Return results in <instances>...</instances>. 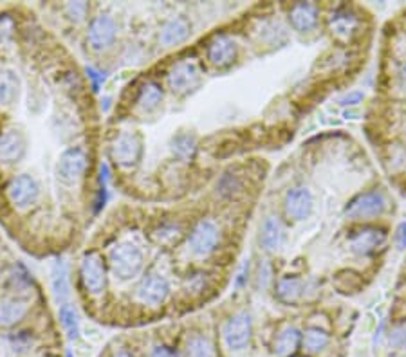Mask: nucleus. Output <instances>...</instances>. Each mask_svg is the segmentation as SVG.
Segmentation results:
<instances>
[{"label":"nucleus","instance_id":"b1692460","mask_svg":"<svg viewBox=\"0 0 406 357\" xmlns=\"http://www.w3.org/2000/svg\"><path fill=\"white\" fill-rule=\"evenodd\" d=\"M163 101V89H161L159 83L156 82H147L141 87L140 96H137V105H140L141 111L152 112Z\"/></svg>","mask_w":406,"mask_h":357},{"label":"nucleus","instance_id":"9d476101","mask_svg":"<svg viewBox=\"0 0 406 357\" xmlns=\"http://www.w3.org/2000/svg\"><path fill=\"white\" fill-rule=\"evenodd\" d=\"M116 35H118V25H116L114 18L109 15H99L90 22L87 40L94 51H103L114 44Z\"/></svg>","mask_w":406,"mask_h":357},{"label":"nucleus","instance_id":"412c9836","mask_svg":"<svg viewBox=\"0 0 406 357\" xmlns=\"http://www.w3.org/2000/svg\"><path fill=\"white\" fill-rule=\"evenodd\" d=\"M283 238V226L282 222L276 217H267L262 224V230H260V244L266 251H276L282 244Z\"/></svg>","mask_w":406,"mask_h":357},{"label":"nucleus","instance_id":"bb28decb","mask_svg":"<svg viewBox=\"0 0 406 357\" xmlns=\"http://www.w3.org/2000/svg\"><path fill=\"white\" fill-rule=\"evenodd\" d=\"M60 321H62L63 329H66L69 339H78L80 336V320L78 312L70 303L60 305Z\"/></svg>","mask_w":406,"mask_h":357},{"label":"nucleus","instance_id":"0eeeda50","mask_svg":"<svg viewBox=\"0 0 406 357\" xmlns=\"http://www.w3.org/2000/svg\"><path fill=\"white\" fill-rule=\"evenodd\" d=\"M87 165H89V157L82 148H69L60 156V161H58V179L66 182V184H74V182L82 179Z\"/></svg>","mask_w":406,"mask_h":357},{"label":"nucleus","instance_id":"7c9ffc66","mask_svg":"<svg viewBox=\"0 0 406 357\" xmlns=\"http://www.w3.org/2000/svg\"><path fill=\"white\" fill-rule=\"evenodd\" d=\"M217 188L221 195H224V197H231L233 193H237L238 189L242 188V182L238 181L237 175L226 173V175L221 179V182H219Z\"/></svg>","mask_w":406,"mask_h":357},{"label":"nucleus","instance_id":"72a5a7b5","mask_svg":"<svg viewBox=\"0 0 406 357\" xmlns=\"http://www.w3.org/2000/svg\"><path fill=\"white\" fill-rule=\"evenodd\" d=\"M388 339L390 345H394L395 349H406V325H401V327L392 330Z\"/></svg>","mask_w":406,"mask_h":357},{"label":"nucleus","instance_id":"2eb2a0df","mask_svg":"<svg viewBox=\"0 0 406 357\" xmlns=\"http://www.w3.org/2000/svg\"><path fill=\"white\" fill-rule=\"evenodd\" d=\"M361 20L356 13H352L350 9H338L336 13H333V17L328 20V27H331V33L334 35V38L340 42H349L352 40L354 35L359 31Z\"/></svg>","mask_w":406,"mask_h":357},{"label":"nucleus","instance_id":"aec40b11","mask_svg":"<svg viewBox=\"0 0 406 357\" xmlns=\"http://www.w3.org/2000/svg\"><path fill=\"white\" fill-rule=\"evenodd\" d=\"M304 294V282L298 276H283L276 284V298L282 303L293 305Z\"/></svg>","mask_w":406,"mask_h":357},{"label":"nucleus","instance_id":"dca6fc26","mask_svg":"<svg viewBox=\"0 0 406 357\" xmlns=\"http://www.w3.org/2000/svg\"><path fill=\"white\" fill-rule=\"evenodd\" d=\"M312 193L309 192L305 186H298V188L289 189L285 195V213L291 217L293 220H304L311 215L312 211Z\"/></svg>","mask_w":406,"mask_h":357},{"label":"nucleus","instance_id":"9b49d317","mask_svg":"<svg viewBox=\"0 0 406 357\" xmlns=\"http://www.w3.org/2000/svg\"><path fill=\"white\" fill-rule=\"evenodd\" d=\"M25 150L27 141L20 130L9 128L0 134V165H15L25 156Z\"/></svg>","mask_w":406,"mask_h":357},{"label":"nucleus","instance_id":"7ed1b4c3","mask_svg":"<svg viewBox=\"0 0 406 357\" xmlns=\"http://www.w3.org/2000/svg\"><path fill=\"white\" fill-rule=\"evenodd\" d=\"M141 154H143V143H141V137L134 132L119 134L111 146L112 159L121 168H132V166L137 165Z\"/></svg>","mask_w":406,"mask_h":357},{"label":"nucleus","instance_id":"cd10ccee","mask_svg":"<svg viewBox=\"0 0 406 357\" xmlns=\"http://www.w3.org/2000/svg\"><path fill=\"white\" fill-rule=\"evenodd\" d=\"M328 345V334L318 327H311L304 334V346L309 352H321Z\"/></svg>","mask_w":406,"mask_h":357},{"label":"nucleus","instance_id":"c9c22d12","mask_svg":"<svg viewBox=\"0 0 406 357\" xmlns=\"http://www.w3.org/2000/svg\"><path fill=\"white\" fill-rule=\"evenodd\" d=\"M363 92H359V91H352V92H349V94H345L343 98L340 99V103L341 105H345V107H352V105H357V103H361L363 101Z\"/></svg>","mask_w":406,"mask_h":357},{"label":"nucleus","instance_id":"f704fd0d","mask_svg":"<svg viewBox=\"0 0 406 357\" xmlns=\"http://www.w3.org/2000/svg\"><path fill=\"white\" fill-rule=\"evenodd\" d=\"M87 76H89V80L92 82V91H99V85L105 82V74L92 69V67H87Z\"/></svg>","mask_w":406,"mask_h":357},{"label":"nucleus","instance_id":"c85d7f7f","mask_svg":"<svg viewBox=\"0 0 406 357\" xmlns=\"http://www.w3.org/2000/svg\"><path fill=\"white\" fill-rule=\"evenodd\" d=\"M186 357H214V345L204 336L190 337L186 345Z\"/></svg>","mask_w":406,"mask_h":357},{"label":"nucleus","instance_id":"6ab92c4d","mask_svg":"<svg viewBox=\"0 0 406 357\" xmlns=\"http://www.w3.org/2000/svg\"><path fill=\"white\" fill-rule=\"evenodd\" d=\"M20 94V78L11 69L0 70V107H11Z\"/></svg>","mask_w":406,"mask_h":357},{"label":"nucleus","instance_id":"423d86ee","mask_svg":"<svg viewBox=\"0 0 406 357\" xmlns=\"http://www.w3.org/2000/svg\"><path fill=\"white\" fill-rule=\"evenodd\" d=\"M253 334V320L250 312H237L224 327V341L231 350H242L250 345Z\"/></svg>","mask_w":406,"mask_h":357},{"label":"nucleus","instance_id":"a211bd4d","mask_svg":"<svg viewBox=\"0 0 406 357\" xmlns=\"http://www.w3.org/2000/svg\"><path fill=\"white\" fill-rule=\"evenodd\" d=\"M190 33H192V25H190V22L186 20L185 17H176L170 22H166L164 27L161 29L159 40L163 46L173 47L183 44V42L190 37Z\"/></svg>","mask_w":406,"mask_h":357},{"label":"nucleus","instance_id":"f257e3e1","mask_svg":"<svg viewBox=\"0 0 406 357\" xmlns=\"http://www.w3.org/2000/svg\"><path fill=\"white\" fill-rule=\"evenodd\" d=\"M109 263L111 269L119 280H132L140 275L143 269V253L135 244H119L109 255Z\"/></svg>","mask_w":406,"mask_h":357},{"label":"nucleus","instance_id":"ea45409f","mask_svg":"<svg viewBox=\"0 0 406 357\" xmlns=\"http://www.w3.org/2000/svg\"><path fill=\"white\" fill-rule=\"evenodd\" d=\"M398 82H399V87H401L402 91H406V62L402 63L401 67H399V73H398Z\"/></svg>","mask_w":406,"mask_h":357},{"label":"nucleus","instance_id":"4468645a","mask_svg":"<svg viewBox=\"0 0 406 357\" xmlns=\"http://www.w3.org/2000/svg\"><path fill=\"white\" fill-rule=\"evenodd\" d=\"M170 294V285L161 275H148L137 287V300L147 305H161Z\"/></svg>","mask_w":406,"mask_h":357},{"label":"nucleus","instance_id":"1a4fd4ad","mask_svg":"<svg viewBox=\"0 0 406 357\" xmlns=\"http://www.w3.org/2000/svg\"><path fill=\"white\" fill-rule=\"evenodd\" d=\"M8 197L13 204L25 210L29 206H33L35 202L40 197V188H38V182L35 181L31 175H17L15 179H11L8 184Z\"/></svg>","mask_w":406,"mask_h":357},{"label":"nucleus","instance_id":"473e14b6","mask_svg":"<svg viewBox=\"0 0 406 357\" xmlns=\"http://www.w3.org/2000/svg\"><path fill=\"white\" fill-rule=\"evenodd\" d=\"M67 15H69L73 20L80 22L83 20V18L87 17V11H89V6L85 4V2H70V4H67L66 8Z\"/></svg>","mask_w":406,"mask_h":357},{"label":"nucleus","instance_id":"c756f323","mask_svg":"<svg viewBox=\"0 0 406 357\" xmlns=\"http://www.w3.org/2000/svg\"><path fill=\"white\" fill-rule=\"evenodd\" d=\"M336 287L341 292H356L361 287V278L357 273L350 271V278H347V271L338 273L336 276Z\"/></svg>","mask_w":406,"mask_h":357},{"label":"nucleus","instance_id":"4be33fe9","mask_svg":"<svg viewBox=\"0 0 406 357\" xmlns=\"http://www.w3.org/2000/svg\"><path fill=\"white\" fill-rule=\"evenodd\" d=\"M53 294L60 305H63L69 298V273H67V265L63 260H56L53 267Z\"/></svg>","mask_w":406,"mask_h":357},{"label":"nucleus","instance_id":"ddd939ff","mask_svg":"<svg viewBox=\"0 0 406 357\" xmlns=\"http://www.w3.org/2000/svg\"><path fill=\"white\" fill-rule=\"evenodd\" d=\"M237 44H235L233 38L226 37V35H217L214 40L208 44V60L211 65L219 67V69H224V67H230L231 63L237 60Z\"/></svg>","mask_w":406,"mask_h":357},{"label":"nucleus","instance_id":"2f4dec72","mask_svg":"<svg viewBox=\"0 0 406 357\" xmlns=\"http://www.w3.org/2000/svg\"><path fill=\"white\" fill-rule=\"evenodd\" d=\"M156 240L159 244H166V238H170V242H177V238L180 237V227L179 226H164L159 231L154 233Z\"/></svg>","mask_w":406,"mask_h":357},{"label":"nucleus","instance_id":"a878e982","mask_svg":"<svg viewBox=\"0 0 406 357\" xmlns=\"http://www.w3.org/2000/svg\"><path fill=\"white\" fill-rule=\"evenodd\" d=\"M172 152L180 161H190L197 154V139L192 134H179L172 141Z\"/></svg>","mask_w":406,"mask_h":357},{"label":"nucleus","instance_id":"f8f14e48","mask_svg":"<svg viewBox=\"0 0 406 357\" xmlns=\"http://www.w3.org/2000/svg\"><path fill=\"white\" fill-rule=\"evenodd\" d=\"M386 233L379 227H361L354 231L349 238L350 249L361 256H369L385 244Z\"/></svg>","mask_w":406,"mask_h":357},{"label":"nucleus","instance_id":"58836bf2","mask_svg":"<svg viewBox=\"0 0 406 357\" xmlns=\"http://www.w3.org/2000/svg\"><path fill=\"white\" fill-rule=\"evenodd\" d=\"M150 357H179V356H177V352H173L172 349H168V346H156Z\"/></svg>","mask_w":406,"mask_h":357},{"label":"nucleus","instance_id":"5701e85b","mask_svg":"<svg viewBox=\"0 0 406 357\" xmlns=\"http://www.w3.org/2000/svg\"><path fill=\"white\" fill-rule=\"evenodd\" d=\"M300 341H302V334L296 327H285L282 332L278 334L275 341V352L280 357H289L296 352Z\"/></svg>","mask_w":406,"mask_h":357},{"label":"nucleus","instance_id":"4c0bfd02","mask_svg":"<svg viewBox=\"0 0 406 357\" xmlns=\"http://www.w3.org/2000/svg\"><path fill=\"white\" fill-rule=\"evenodd\" d=\"M271 280V267L267 265V263H264L262 267H260V276H259V287H267V284H269Z\"/></svg>","mask_w":406,"mask_h":357},{"label":"nucleus","instance_id":"a19ab883","mask_svg":"<svg viewBox=\"0 0 406 357\" xmlns=\"http://www.w3.org/2000/svg\"><path fill=\"white\" fill-rule=\"evenodd\" d=\"M114 357H134V356H132L130 352H125V350H121V352H118V353H116Z\"/></svg>","mask_w":406,"mask_h":357},{"label":"nucleus","instance_id":"39448f33","mask_svg":"<svg viewBox=\"0 0 406 357\" xmlns=\"http://www.w3.org/2000/svg\"><path fill=\"white\" fill-rule=\"evenodd\" d=\"M80 276H82V284L90 294H102L107 287V273L103 265L102 256L96 253H89L82 258L80 263Z\"/></svg>","mask_w":406,"mask_h":357},{"label":"nucleus","instance_id":"e433bc0d","mask_svg":"<svg viewBox=\"0 0 406 357\" xmlns=\"http://www.w3.org/2000/svg\"><path fill=\"white\" fill-rule=\"evenodd\" d=\"M395 246L401 251L406 249V222L399 224V227L395 230Z\"/></svg>","mask_w":406,"mask_h":357},{"label":"nucleus","instance_id":"f3484780","mask_svg":"<svg viewBox=\"0 0 406 357\" xmlns=\"http://www.w3.org/2000/svg\"><path fill=\"white\" fill-rule=\"evenodd\" d=\"M318 15H320V11L312 2H298L289 11L293 27L300 33H307V31L314 29L318 24Z\"/></svg>","mask_w":406,"mask_h":357},{"label":"nucleus","instance_id":"393cba45","mask_svg":"<svg viewBox=\"0 0 406 357\" xmlns=\"http://www.w3.org/2000/svg\"><path fill=\"white\" fill-rule=\"evenodd\" d=\"M27 314V305L20 300H9L0 303V325H15Z\"/></svg>","mask_w":406,"mask_h":357},{"label":"nucleus","instance_id":"f03ea898","mask_svg":"<svg viewBox=\"0 0 406 357\" xmlns=\"http://www.w3.org/2000/svg\"><path fill=\"white\" fill-rule=\"evenodd\" d=\"M388 208L385 193L379 189L359 193L345 208V215L352 220H370V218L381 217Z\"/></svg>","mask_w":406,"mask_h":357},{"label":"nucleus","instance_id":"20e7f679","mask_svg":"<svg viewBox=\"0 0 406 357\" xmlns=\"http://www.w3.org/2000/svg\"><path fill=\"white\" fill-rule=\"evenodd\" d=\"M202 73L195 62H179L170 69L168 85L176 94H190L201 85Z\"/></svg>","mask_w":406,"mask_h":357},{"label":"nucleus","instance_id":"6e6552de","mask_svg":"<svg viewBox=\"0 0 406 357\" xmlns=\"http://www.w3.org/2000/svg\"><path fill=\"white\" fill-rule=\"evenodd\" d=\"M221 240V231L211 220H201L188 237V246L193 255L208 256L214 253Z\"/></svg>","mask_w":406,"mask_h":357}]
</instances>
